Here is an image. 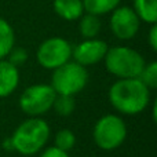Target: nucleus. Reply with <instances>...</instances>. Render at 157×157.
<instances>
[{"mask_svg":"<svg viewBox=\"0 0 157 157\" xmlns=\"http://www.w3.org/2000/svg\"><path fill=\"white\" fill-rule=\"evenodd\" d=\"M109 102L119 113L135 116L150 103V90L135 78H119L109 88Z\"/></svg>","mask_w":157,"mask_h":157,"instance_id":"1","label":"nucleus"},{"mask_svg":"<svg viewBox=\"0 0 157 157\" xmlns=\"http://www.w3.org/2000/svg\"><path fill=\"white\" fill-rule=\"evenodd\" d=\"M50 138V125L41 117H29L15 128L10 136L13 150L24 156H33L46 146Z\"/></svg>","mask_w":157,"mask_h":157,"instance_id":"2","label":"nucleus"},{"mask_svg":"<svg viewBox=\"0 0 157 157\" xmlns=\"http://www.w3.org/2000/svg\"><path fill=\"white\" fill-rule=\"evenodd\" d=\"M108 72L119 78L139 77L145 68V59L138 51L124 46L108 48L103 58Z\"/></svg>","mask_w":157,"mask_h":157,"instance_id":"3","label":"nucleus"},{"mask_svg":"<svg viewBox=\"0 0 157 157\" xmlns=\"http://www.w3.org/2000/svg\"><path fill=\"white\" fill-rule=\"evenodd\" d=\"M87 83H88V72L86 66L68 61L59 68L54 69L50 86L57 94L75 97L86 88Z\"/></svg>","mask_w":157,"mask_h":157,"instance_id":"4","label":"nucleus"},{"mask_svg":"<svg viewBox=\"0 0 157 157\" xmlns=\"http://www.w3.org/2000/svg\"><path fill=\"white\" fill-rule=\"evenodd\" d=\"M92 136L99 149L110 152L124 144L127 138V125L117 114H105L95 123Z\"/></svg>","mask_w":157,"mask_h":157,"instance_id":"5","label":"nucleus"},{"mask_svg":"<svg viewBox=\"0 0 157 157\" xmlns=\"http://www.w3.org/2000/svg\"><path fill=\"white\" fill-rule=\"evenodd\" d=\"M57 92L48 84L29 86L19 97V108L29 117H40L52 108Z\"/></svg>","mask_w":157,"mask_h":157,"instance_id":"6","label":"nucleus"},{"mask_svg":"<svg viewBox=\"0 0 157 157\" xmlns=\"http://www.w3.org/2000/svg\"><path fill=\"white\" fill-rule=\"evenodd\" d=\"M36 57L44 69L54 71L71 61L72 46L62 37H50L39 46Z\"/></svg>","mask_w":157,"mask_h":157,"instance_id":"7","label":"nucleus"},{"mask_svg":"<svg viewBox=\"0 0 157 157\" xmlns=\"http://www.w3.org/2000/svg\"><path fill=\"white\" fill-rule=\"evenodd\" d=\"M138 15L131 7H116L110 17V29L120 40H130L139 30Z\"/></svg>","mask_w":157,"mask_h":157,"instance_id":"8","label":"nucleus"},{"mask_svg":"<svg viewBox=\"0 0 157 157\" xmlns=\"http://www.w3.org/2000/svg\"><path fill=\"white\" fill-rule=\"evenodd\" d=\"M108 48V44L103 40L86 39L80 44H77L75 48H72V57L75 58V62L83 66L95 65V63L103 61Z\"/></svg>","mask_w":157,"mask_h":157,"instance_id":"9","label":"nucleus"},{"mask_svg":"<svg viewBox=\"0 0 157 157\" xmlns=\"http://www.w3.org/2000/svg\"><path fill=\"white\" fill-rule=\"evenodd\" d=\"M19 84L18 68L7 59H0V98H7Z\"/></svg>","mask_w":157,"mask_h":157,"instance_id":"10","label":"nucleus"},{"mask_svg":"<svg viewBox=\"0 0 157 157\" xmlns=\"http://www.w3.org/2000/svg\"><path fill=\"white\" fill-rule=\"evenodd\" d=\"M54 11L65 21H76L84 13L81 0H54Z\"/></svg>","mask_w":157,"mask_h":157,"instance_id":"11","label":"nucleus"},{"mask_svg":"<svg viewBox=\"0 0 157 157\" xmlns=\"http://www.w3.org/2000/svg\"><path fill=\"white\" fill-rule=\"evenodd\" d=\"M134 11L139 21L150 25L157 22V0H134Z\"/></svg>","mask_w":157,"mask_h":157,"instance_id":"12","label":"nucleus"},{"mask_svg":"<svg viewBox=\"0 0 157 157\" xmlns=\"http://www.w3.org/2000/svg\"><path fill=\"white\" fill-rule=\"evenodd\" d=\"M15 35L11 25L4 18H0V59H4L14 47Z\"/></svg>","mask_w":157,"mask_h":157,"instance_id":"13","label":"nucleus"},{"mask_svg":"<svg viewBox=\"0 0 157 157\" xmlns=\"http://www.w3.org/2000/svg\"><path fill=\"white\" fill-rule=\"evenodd\" d=\"M80 18L81 19L80 24H78L80 35L84 39H95L101 30V21L98 15L87 13V15H81Z\"/></svg>","mask_w":157,"mask_h":157,"instance_id":"14","label":"nucleus"},{"mask_svg":"<svg viewBox=\"0 0 157 157\" xmlns=\"http://www.w3.org/2000/svg\"><path fill=\"white\" fill-rule=\"evenodd\" d=\"M84 11L94 15H102L113 11L119 6L120 0H81Z\"/></svg>","mask_w":157,"mask_h":157,"instance_id":"15","label":"nucleus"},{"mask_svg":"<svg viewBox=\"0 0 157 157\" xmlns=\"http://www.w3.org/2000/svg\"><path fill=\"white\" fill-rule=\"evenodd\" d=\"M75 108H76V102H75V97H71V95H59L57 94L54 99V103H52V108L55 110V113L61 117H68L71 116L75 112Z\"/></svg>","mask_w":157,"mask_h":157,"instance_id":"16","label":"nucleus"},{"mask_svg":"<svg viewBox=\"0 0 157 157\" xmlns=\"http://www.w3.org/2000/svg\"><path fill=\"white\" fill-rule=\"evenodd\" d=\"M55 147L63 150V152H69L75 147L76 145V136L71 130H61L55 134Z\"/></svg>","mask_w":157,"mask_h":157,"instance_id":"17","label":"nucleus"},{"mask_svg":"<svg viewBox=\"0 0 157 157\" xmlns=\"http://www.w3.org/2000/svg\"><path fill=\"white\" fill-rule=\"evenodd\" d=\"M139 80L149 90H155L157 87V62H150L145 65L142 73L139 75Z\"/></svg>","mask_w":157,"mask_h":157,"instance_id":"18","label":"nucleus"},{"mask_svg":"<svg viewBox=\"0 0 157 157\" xmlns=\"http://www.w3.org/2000/svg\"><path fill=\"white\" fill-rule=\"evenodd\" d=\"M7 58H8L7 59L8 62H11L14 66L18 68V66L24 65L28 61V52H26V50L22 48V47H13L11 51L8 52Z\"/></svg>","mask_w":157,"mask_h":157,"instance_id":"19","label":"nucleus"},{"mask_svg":"<svg viewBox=\"0 0 157 157\" xmlns=\"http://www.w3.org/2000/svg\"><path fill=\"white\" fill-rule=\"evenodd\" d=\"M40 157H69V155H68V152H63V150L58 149V147L51 146V147L44 149Z\"/></svg>","mask_w":157,"mask_h":157,"instance_id":"20","label":"nucleus"},{"mask_svg":"<svg viewBox=\"0 0 157 157\" xmlns=\"http://www.w3.org/2000/svg\"><path fill=\"white\" fill-rule=\"evenodd\" d=\"M149 44L153 51H156L157 50V25L156 24H153L149 30Z\"/></svg>","mask_w":157,"mask_h":157,"instance_id":"21","label":"nucleus"}]
</instances>
